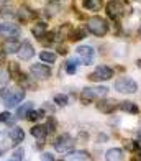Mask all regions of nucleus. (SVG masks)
Listing matches in <instances>:
<instances>
[{
    "label": "nucleus",
    "mask_w": 141,
    "mask_h": 161,
    "mask_svg": "<svg viewBox=\"0 0 141 161\" xmlns=\"http://www.w3.org/2000/svg\"><path fill=\"white\" fill-rule=\"evenodd\" d=\"M18 56L21 58L23 61H28V59H31L33 58V54H35V48L31 46V43H28V41H23L20 45V48H18Z\"/></svg>",
    "instance_id": "11"
},
{
    "label": "nucleus",
    "mask_w": 141,
    "mask_h": 161,
    "mask_svg": "<svg viewBox=\"0 0 141 161\" xmlns=\"http://www.w3.org/2000/svg\"><path fill=\"white\" fill-rule=\"evenodd\" d=\"M76 53H77V56H79L80 63H84V64H92V63H94L95 51H94L92 46H87V45L79 46V48L76 49Z\"/></svg>",
    "instance_id": "7"
},
{
    "label": "nucleus",
    "mask_w": 141,
    "mask_h": 161,
    "mask_svg": "<svg viewBox=\"0 0 141 161\" xmlns=\"http://www.w3.org/2000/svg\"><path fill=\"white\" fill-rule=\"evenodd\" d=\"M105 159L107 161H123L125 156H123V150L120 148H112L105 153Z\"/></svg>",
    "instance_id": "15"
},
{
    "label": "nucleus",
    "mask_w": 141,
    "mask_h": 161,
    "mask_svg": "<svg viewBox=\"0 0 141 161\" xmlns=\"http://www.w3.org/2000/svg\"><path fill=\"white\" fill-rule=\"evenodd\" d=\"M102 5H103V0H84V7L87 10H92V12L100 10Z\"/></svg>",
    "instance_id": "20"
},
{
    "label": "nucleus",
    "mask_w": 141,
    "mask_h": 161,
    "mask_svg": "<svg viewBox=\"0 0 141 161\" xmlns=\"http://www.w3.org/2000/svg\"><path fill=\"white\" fill-rule=\"evenodd\" d=\"M7 13H10V7L7 2H0V17H7Z\"/></svg>",
    "instance_id": "32"
},
{
    "label": "nucleus",
    "mask_w": 141,
    "mask_h": 161,
    "mask_svg": "<svg viewBox=\"0 0 141 161\" xmlns=\"http://www.w3.org/2000/svg\"><path fill=\"white\" fill-rule=\"evenodd\" d=\"M125 150H128V151H135L139 148V143L138 142H133V140H125Z\"/></svg>",
    "instance_id": "27"
},
{
    "label": "nucleus",
    "mask_w": 141,
    "mask_h": 161,
    "mask_svg": "<svg viewBox=\"0 0 141 161\" xmlns=\"http://www.w3.org/2000/svg\"><path fill=\"white\" fill-rule=\"evenodd\" d=\"M0 36L3 38H17L20 36V28L13 23H0Z\"/></svg>",
    "instance_id": "9"
},
{
    "label": "nucleus",
    "mask_w": 141,
    "mask_h": 161,
    "mask_svg": "<svg viewBox=\"0 0 141 161\" xmlns=\"http://www.w3.org/2000/svg\"><path fill=\"white\" fill-rule=\"evenodd\" d=\"M87 30L95 36H105L108 31V23L100 17H92L87 21Z\"/></svg>",
    "instance_id": "4"
},
{
    "label": "nucleus",
    "mask_w": 141,
    "mask_h": 161,
    "mask_svg": "<svg viewBox=\"0 0 141 161\" xmlns=\"http://www.w3.org/2000/svg\"><path fill=\"white\" fill-rule=\"evenodd\" d=\"M30 71H31V74L36 79H48L51 76V68H48L44 64H33Z\"/></svg>",
    "instance_id": "10"
},
{
    "label": "nucleus",
    "mask_w": 141,
    "mask_h": 161,
    "mask_svg": "<svg viewBox=\"0 0 141 161\" xmlns=\"http://www.w3.org/2000/svg\"><path fill=\"white\" fill-rule=\"evenodd\" d=\"M18 48H20V45L15 40L7 43V51H8V53H15V51H18Z\"/></svg>",
    "instance_id": "30"
},
{
    "label": "nucleus",
    "mask_w": 141,
    "mask_h": 161,
    "mask_svg": "<svg viewBox=\"0 0 141 161\" xmlns=\"http://www.w3.org/2000/svg\"><path fill=\"white\" fill-rule=\"evenodd\" d=\"M33 15L35 13L30 10V8H26V7H21V8L18 10V18L21 20V21H28V20H31L33 18Z\"/></svg>",
    "instance_id": "21"
},
{
    "label": "nucleus",
    "mask_w": 141,
    "mask_h": 161,
    "mask_svg": "<svg viewBox=\"0 0 141 161\" xmlns=\"http://www.w3.org/2000/svg\"><path fill=\"white\" fill-rule=\"evenodd\" d=\"M2 155H3V151H2V150H0V156H2Z\"/></svg>",
    "instance_id": "40"
},
{
    "label": "nucleus",
    "mask_w": 141,
    "mask_h": 161,
    "mask_svg": "<svg viewBox=\"0 0 141 161\" xmlns=\"http://www.w3.org/2000/svg\"><path fill=\"white\" fill-rule=\"evenodd\" d=\"M0 99H2L5 107H17L21 100L25 99V91L23 89H17V87H7L0 94Z\"/></svg>",
    "instance_id": "1"
},
{
    "label": "nucleus",
    "mask_w": 141,
    "mask_h": 161,
    "mask_svg": "<svg viewBox=\"0 0 141 161\" xmlns=\"http://www.w3.org/2000/svg\"><path fill=\"white\" fill-rule=\"evenodd\" d=\"M120 108L123 112H128V114H133V115H136L139 112V107L136 104H133V102H128V100L120 102Z\"/></svg>",
    "instance_id": "19"
},
{
    "label": "nucleus",
    "mask_w": 141,
    "mask_h": 161,
    "mask_svg": "<svg viewBox=\"0 0 141 161\" xmlns=\"http://www.w3.org/2000/svg\"><path fill=\"white\" fill-rule=\"evenodd\" d=\"M54 148H56V151H59V153H66V151L72 150V148H74V138H72L69 133L59 135L56 140H54Z\"/></svg>",
    "instance_id": "6"
},
{
    "label": "nucleus",
    "mask_w": 141,
    "mask_h": 161,
    "mask_svg": "<svg viewBox=\"0 0 141 161\" xmlns=\"http://www.w3.org/2000/svg\"><path fill=\"white\" fill-rule=\"evenodd\" d=\"M31 33H33L38 40H43V38H44V35L48 33V26H46V23H43V21L36 23V25L31 28Z\"/></svg>",
    "instance_id": "17"
},
{
    "label": "nucleus",
    "mask_w": 141,
    "mask_h": 161,
    "mask_svg": "<svg viewBox=\"0 0 141 161\" xmlns=\"http://www.w3.org/2000/svg\"><path fill=\"white\" fill-rule=\"evenodd\" d=\"M43 115H44V112H43V110H31V112L28 114L26 119H28L30 122H35V120H40V119H43Z\"/></svg>",
    "instance_id": "25"
},
{
    "label": "nucleus",
    "mask_w": 141,
    "mask_h": 161,
    "mask_svg": "<svg viewBox=\"0 0 141 161\" xmlns=\"http://www.w3.org/2000/svg\"><path fill=\"white\" fill-rule=\"evenodd\" d=\"M112 77H113V69L108 68V66H99V68L90 74L92 80H108Z\"/></svg>",
    "instance_id": "8"
},
{
    "label": "nucleus",
    "mask_w": 141,
    "mask_h": 161,
    "mask_svg": "<svg viewBox=\"0 0 141 161\" xmlns=\"http://www.w3.org/2000/svg\"><path fill=\"white\" fill-rule=\"evenodd\" d=\"M10 74H8V71H0V86H3L7 80H8Z\"/></svg>",
    "instance_id": "34"
},
{
    "label": "nucleus",
    "mask_w": 141,
    "mask_h": 161,
    "mask_svg": "<svg viewBox=\"0 0 141 161\" xmlns=\"http://www.w3.org/2000/svg\"><path fill=\"white\" fill-rule=\"evenodd\" d=\"M46 130H48V133H53V131L56 130V120L53 119V117H49V119H48V123H46Z\"/></svg>",
    "instance_id": "31"
},
{
    "label": "nucleus",
    "mask_w": 141,
    "mask_h": 161,
    "mask_svg": "<svg viewBox=\"0 0 141 161\" xmlns=\"http://www.w3.org/2000/svg\"><path fill=\"white\" fill-rule=\"evenodd\" d=\"M31 135H33L35 138H38L40 142H43L49 133H48V130H46V125H35V127L31 128Z\"/></svg>",
    "instance_id": "16"
},
{
    "label": "nucleus",
    "mask_w": 141,
    "mask_h": 161,
    "mask_svg": "<svg viewBox=\"0 0 141 161\" xmlns=\"http://www.w3.org/2000/svg\"><path fill=\"white\" fill-rule=\"evenodd\" d=\"M131 161H141V150H139V155H138L136 158H133Z\"/></svg>",
    "instance_id": "37"
},
{
    "label": "nucleus",
    "mask_w": 141,
    "mask_h": 161,
    "mask_svg": "<svg viewBox=\"0 0 141 161\" xmlns=\"http://www.w3.org/2000/svg\"><path fill=\"white\" fill-rule=\"evenodd\" d=\"M40 58H41V61L49 63V64H53V63L56 61V54L51 53V51H43V53L40 54Z\"/></svg>",
    "instance_id": "23"
},
{
    "label": "nucleus",
    "mask_w": 141,
    "mask_h": 161,
    "mask_svg": "<svg viewBox=\"0 0 141 161\" xmlns=\"http://www.w3.org/2000/svg\"><path fill=\"white\" fill-rule=\"evenodd\" d=\"M138 35H139V38H141V26H139V30H138Z\"/></svg>",
    "instance_id": "39"
},
{
    "label": "nucleus",
    "mask_w": 141,
    "mask_h": 161,
    "mask_svg": "<svg viewBox=\"0 0 141 161\" xmlns=\"http://www.w3.org/2000/svg\"><path fill=\"white\" fill-rule=\"evenodd\" d=\"M41 161H54V155H53V153H43V155H41Z\"/></svg>",
    "instance_id": "35"
},
{
    "label": "nucleus",
    "mask_w": 141,
    "mask_h": 161,
    "mask_svg": "<svg viewBox=\"0 0 141 161\" xmlns=\"http://www.w3.org/2000/svg\"><path fill=\"white\" fill-rule=\"evenodd\" d=\"M0 122H2V123H7V125H13V123H15V120H13V115H12L8 110L0 114Z\"/></svg>",
    "instance_id": "24"
},
{
    "label": "nucleus",
    "mask_w": 141,
    "mask_h": 161,
    "mask_svg": "<svg viewBox=\"0 0 141 161\" xmlns=\"http://www.w3.org/2000/svg\"><path fill=\"white\" fill-rule=\"evenodd\" d=\"M33 110V104L31 102H25V104H21V107H18V110H17V119L20 120H23L28 117V114Z\"/></svg>",
    "instance_id": "18"
},
{
    "label": "nucleus",
    "mask_w": 141,
    "mask_h": 161,
    "mask_svg": "<svg viewBox=\"0 0 141 161\" xmlns=\"http://www.w3.org/2000/svg\"><path fill=\"white\" fill-rule=\"evenodd\" d=\"M69 31H71V26H69V25H62L61 30H59V36H61V40H64L66 35H68Z\"/></svg>",
    "instance_id": "33"
},
{
    "label": "nucleus",
    "mask_w": 141,
    "mask_h": 161,
    "mask_svg": "<svg viewBox=\"0 0 141 161\" xmlns=\"http://www.w3.org/2000/svg\"><path fill=\"white\" fill-rule=\"evenodd\" d=\"M54 102H56L57 105H62V107H64V105H68V102H69V99L66 97L64 94H61V96H56V97H54Z\"/></svg>",
    "instance_id": "29"
},
{
    "label": "nucleus",
    "mask_w": 141,
    "mask_h": 161,
    "mask_svg": "<svg viewBox=\"0 0 141 161\" xmlns=\"http://www.w3.org/2000/svg\"><path fill=\"white\" fill-rule=\"evenodd\" d=\"M77 66H79L77 59H69L68 63H66V72H68V74H76V72H77Z\"/></svg>",
    "instance_id": "22"
},
{
    "label": "nucleus",
    "mask_w": 141,
    "mask_h": 161,
    "mask_svg": "<svg viewBox=\"0 0 141 161\" xmlns=\"http://www.w3.org/2000/svg\"><path fill=\"white\" fill-rule=\"evenodd\" d=\"M115 105H117V102L112 100V99H100L99 104H97V108L100 112H103V114H112L117 108Z\"/></svg>",
    "instance_id": "12"
},
{
    "label": "nucleus",
    "mask_w": 141,
    "mask_h": 161,
    "mask_svg": "<svg viewBox=\"0 0 141 161\" xmlns=\"http://www.w3.org/2000/svg\"><path fill=\"white\" fill-rule=\"evenodd\" d=\"M130 12H131V7L127 2H123V0H110L107 3V15L112 20L127 17Z\"/></svg>",
    "instance_id": "2"
},
{
    "label": "nucleus",
    "mask_w": 141,
    "mask_h": 161,
    "mask_svg": "<svg viewBox=\"0 0 141 161\" xmlns=\"http://www.w3.org/2000/svg\"><path fill=\"white\" fill-rule=\"evenodd\" d=\"M5 59V53H3V51H0V63H2Z\"/></svg>",
    "instance_id": "38"
},
{
    "label": "nucleus",
    "mask_w": 141,
    "mask_h": 161,
    "mask_svg": "<svg viewBox=\"0 0 141 161\" xmlns=\"http://www.w3.org/2000/svg\"><path fill=\"white\" fill-rule=\"evenodd\" d=\"M115 91H118L120 94H135L138 91V86L133 79L130 77H122L115 82Z\"/></svg>",
    "instance_id": "5"
},
{
    "label": "nucleus",
    "mask_w": 141,
    "mask_h": 161,
    "mask_svg": "<svg viewBox=\"0 0 141 161\" xmlns=\"http://www.w3.org/2000/svg\"><path fill=\"white\" fill-rule=\"evenodd\" d=\"M108 94V87L105 86H94V87H85L82 91V104H89L95 99H105Z\"/></svg>",
    "instance_id": "3"
},
{
    "label": "nucleus",
    "mask_w": 141,
    "mask_h": 161,
    "mask_svg": "<svg viewBox=\"0 0 141 161\" xmlns=\"http://www.w3.org/2000/svg\"><path fill=\"white\" fill-rule=\"evenodd\" d=\"M64 161H92V159H90V155L87 151H71L64 158Z\"/></svg>",
    "instance_id": "13"
},
{
    "label": "nucleus",
    "mask_w": 141,
    "mask_h": 161,
    "mask_svg": "<svg viewBox=\"0 0 141 161\" xmlns=\"http://www.w3.org/2000/svg\"><path fill=\"white\" fill-rule=\"evenodd\" d=\"M136 140H138V143H141V128L138 130V133H136Z\"/></svg>",
    "instance_id": "36"
},
{
    "label": "nucleus",
    "mask_w": 141,
    "mask_h": 161,
    "mask_svg": "<svg viewBox=\"0 0 141 161\" xmlns=\"http://www.w3.org/2000/svg\"><path fill=\"white\" fill-rule=\"evenodd\" d=\"M8 136H10V140L15 143V145H18L23 142V138H25V131L21 130L20 127H13L10 131H8Z\"/></svg>",
    "instance_id": "14"
},
{
    "label": "nucleus",
    "mask_w": 141,
    "mask_h": 161,
    "mask_svg": "<svg viewBox=\"0 0 141 161\" xmlns=\"http://www.w3.org/2000/svg\"><path fill=\"white\" fill-rule=\"evenodd\" d=\"M25 156V150L23 148H17L13 151V161H21Z\"/></svg>",
    "instance_id": "28"
},
{
    "label": "nucleus",
    "mask_w": 141,
    "mask_h": 161,
    "mask_svg": "<svg viewBox=\"0 0 141 161\" xmlns=\"http://www.w3.org/2000/svg\"><path fill=\"white\" fill-rule=\"evenodd\" d=\"M85 36V30L84 28H76L72 33H71V38L74 40V41H77V40H80V38H84Z\"/></svg>",
    "instance_id": "26"
}]
</instances>
